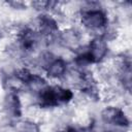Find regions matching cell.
<instances>
[{
  "label": "cell",
  "instance_id": "6da1fadb",
  "mask_svg": "<svg viewBox=\"0 0 132 132\" xmlns=\"http://www.w3.org/2000/svg\"><path fill=\"white\" fill-rule=\"evenodd\" d=\"M40 91V99L42 101V104L46 106L66 103L73 97V94L70 90L63 89L61 87H44Z\"/></svg>",
  "mask_w": 132,
  "mask_h": 132
},
{
  "label": "cell",
  "instance_id": "7a4b0ae2",
  "mask_svg": "<svg viewBox=\"0 0 132 132\" xmlns=\"http://www.w3.org/2000/svg\"><path fill=\"white\" fill-rule=\"evenodd\" d=\"M81 22L89 29H99L106 25L107 19L103 11L99 9H91L82 13Z\"/></svg>",
  "mask_w": 132,
  "mask_h": 132
},
{
  "label": "cell",
  "instance_id": "3957f363",
  "mask_svg": "<svg viewBox=\"0 0 132 132\" xmlns=\"http://www.w3.org/2000/svg\"><path fill=\"white\" fill-rule=\"evenodd\" d=\"M101 118L105 123H108V124H112L121 127L129 126V120L127 119L123 110L118 107L105 108L101 113Z\"/></svg>",
  "mask_w": 132,
  "mask_h": 132
},
{
  "label": "cell",
  "instance_id": "277c9868",
  "mask_svg": "<svg viewBox=\"0 0 132 132\" xmlns=\"http://www.w3.org/2000/svg\"><path fill=\"white\" fill-rule=\"evenodd\" d=\"M106 53H107V44H106V41L101 37L94 38L90 42L89 51L86 52L91 63L99 62L105 57Z\"/></svg>",
  "mask_w": 132,
  "mask_h": 132
},
{
  "label": "cell",
  "instance_id": "5b68a950",
  "mask_svg": "<svg viewBox=\"0 0 132 132\" xmlns=\"http://www.w3.org/2000/svg\"><path fill=\"white\" fill-rule=\"evenodd\" d=\"M66 71V64L62 59L54 60L47 67V73L52 77H60Z\"/></svg>",
  "mask_w": 132,
  "mask_h": 132
},
{
  "label": "cell",
  "instance_id": "8992f818",
  "mask_svg": "<svg viewBox=\"0 0 132 132\" xmlns=\"http://www.w3.org/2000/svg\"><path fill=\"white\" fill-rule=\"evenodd\" d=\"M36 36L34 34V32H32L31 30H25L23 33H22V36H21V42H22V45L24 48L28 50V51H31L35 47V44H36Z\"/></svg>",
  "mask_w": 132,
  "mask_h": 132
},
{
  "label": "cell",
  "instance_id": "52a82bcc",
  "mask_svg": "<svg viewBox=\"0 0 132 132\" xmlns=\"http://www.w3.org/2000/svg\"><path fill=\"white\" fill-rule=\"evenodd\" d=\"M14 129L16 132H40L39 126L31 121H19L14 123Z\"/></svg>",
  "mask_w": 132,
  "mask_h": 132
},
{
  "label": "cell",
  "instance_id": "ba28073f",
  "mask_svg": "<svg viewBox=\"0 0 132 132\" xmlns=\"http://www.w3.org/2000/svg\"><path fill=\"white\" fill-rule=\"evenodd\" d=\"M40 29L44 33H50L54 30H57L58 26L55 20L48 15H40Z\"/></svg>",
  "mask_w": 132,
  "mask_h": 132
},
{
  "label": "cell",
  "instance_id": "9c48e42d",
  "mask_svg": "<svg viewBox=\"0 0 132 132\" xmlns=\"http://www.w3.org/2000/svg\"><path fill=\"white\" fill-rule=\"evenodd\" d=\"M63 41H65V43L68 46H71V45L76 44L78 42V37L74 31L68 30V31H65L63 33Z\"/></svg>",
  "mask_w": 132,
  "mask_h": 132
},
{
  "label": "cell",
  "instance_id": "30bf717a",
  "mask_svg": "<svg viewBox=\"0 0 132 132\" xmlns=\"http://www.w3.org/2000/svg\"><path fill=\"white\" fill-rule=\"evenodd\" d=\"M8 103H9V107L14 111V113L20 114V102H19V98L16 95H9L8 96Z\"/></svg>",
  "mask_w": 132,
  "mask_h": 132
},
{
  "label": "cell",
  "instance_id": "8fae6325",
  "mask_svg": "<svg viewBox=\"0 0 132 132\" xmlns=\"http://www.w3.org/2000/svg\"><path fill=\"white\" fill-rule=\"evenodd\" d=\"M32 5H34L37 9H44V8H47L48 5H51V2H48V1H36V2H33Z\"/></svg>",
  "mask_w": 132,
  "mask_h": 132
}]
</instances>
